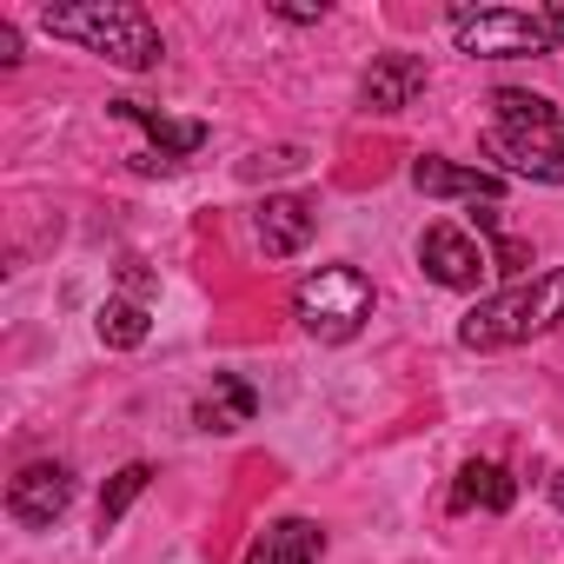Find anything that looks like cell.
<instances>
[{"mask_svg":"<svg viewBox=\"0 0 564 564\" xmlns=\"http://www.w3.org/2000/svg\"><path fill=\"white\" fill-rule=\"evenodd\" d=\"M41 28H47L54 41H74V47H87V54L127 67V74H147V67H160V54H166L153 14L133 8V0H74V8H41Z\"/></svg>","mask_w":564,"mask_h":564,"instance_id":"obj_1","label":"cell"},{"mask_svg":"<svg viewBox=\"0 0 564 564\" xmlns=\"http://www.w3.org/2000/svg\"><path fill=\"white\" fill-rule=\"evenodd\" d=\"M551 326H564V265L531 272V279H518V286L478 300L458 319V346L465 352H498V346H524V339H538Z\"/></svg>","mask_w":564,"mask_h":564,"instance_id":"obj_2","label":"cell"},{"mask_svg":"<svg viewBox=\"0 0 564 564\" xmlns=\"http://www.w3.org/2000/svg\"><path fill=\"white\" fill-rule=\"evenodd\" d=\"M372 279L359 272V265H319V272H306L300 279V293H293V319L319 339V346H346V339H359L366 333V319H372Z\"/></svg>","mask_w":564,"mask_h":564,"instance_id":"obj_3","label":"cell"},{"mask_svg":"<svg viewBox=\"0 0 564 564\" xmlns=\"http://www.w3.org/2000/svg\"><path fill=\"white\" fill-rule=\"evenodd\" d=\"M445 28H452L458 54H471V61L551 54V28H544V14H524V8H452Z\"/></svg>","mask_w":564,"mask_h":564,"instance_id":"obj_4","label":"cell"},{"mask_svg":"<svg viewBox=\"0 0 564 564\" xmlns=\"http://www.w3.org/2000/svg\"><path fill=\"white\" fill-rule=\"evenodd\" d=\"M485 153L518 173V180H538V186H564V113L557 120H538V127H491L485 133Z\"/></svg>","mask_w":564,"mask_h":564,"instance_id":"obj_5","label":"cell"},{"mask_svg":"<svg viewBox=\"0 0 564 564\" xmlns=\"http://www.w3.org/2000/svg\"><path fill=\"white\" fill-rule=\"evenodd\" d=\"M419 265H425V279L432 286H445V293H478V279L491 272V252L465 232V226H425L419 232Z\"/></svg>","mask_w":564,"mask_h":564,"instance_id":"obj_6","label":"cell"},{"mask_svg":"<svg viewBox=\"0 0 564 564\" xmlns=\"http://www.w3.org/2000/svg\"><path fill=\"white\" fill-rule=\"evenodd\" d=\"M67 505H74V471L54 465V458L21 465L14 485H8V518H14L21 531H54V524L67 518Z\"/></svg>","mask_w":564,"mask_h":564,"instance_id":"obj_7","label":"cell"},{"mask_svg":"<svg viewBox=\"0 0 564 564\" xmlns=\"http://www.w3.org/2000/svg\"><path fill=\"white\" fill-rule=\"evenodd\" d=\"M252 226H259L265 259H300L313 246V232H319V206L306 193H265V206H259Z\"/></svg>","mask_w":564,"mask_h":564,"instance_id":"obj_8","label":"cell"},{"mask_svg":"<svg viewBox=\"0 0 564 564\" xmlns=\"http://www.w3.org/2000/svg\"><path fill=\"white\" fill-rule=\"evenodd\" d=\"M412 186L432 193V199H471V206L485 199V206H498L505 173H498V166H458V160L425 153V160H412Z\"/></svg>","mask_w":564,"mask_h":564,"instance_id":"obj_9","label":"cell"},{"mask_svg":"<svg viewBox=\"0 0 564 564\" xmlns=\"http://www.w3.org/2000/svg\"><path fill=\"white\" fill-rule=\"evenodd\" d=\"M419 94H425V61L419 54H379L366 67V80H359L366 113H405Z\"/></svg>","mask_w":564,"mask_h":564,"instance_id":"obj_10","label":"cell"},{"mask_svg":"<svg viewBox=\"0 0 564 564\" xmlns=\"http://www.w3.org/2000/svg\"><path fill=\"white\" fill-rule=\"evenodd\" d=\"M319 557H326V531H319L313 518H272V524L246 544L239 564H319Z\"/></svg>","mask_w":564,"mask_h":564,"instance_id":"obj_11","label":"cell"},{"mask_svg":"<svg viewBox=\"0 0 564 564\" xmlns=\"http://www.w3.org/2000/svg\"><path fill=\"white\" fill-rule=\"evenodd\" d=\"M511 511L518 505V478L505 471V465H491V458H471V465H458V485H452V511Z\"/></svg>","mask_w":564,"mask_h":564,"instance_id":"obj_12","label":"cell"},{"mask_svg":"<svg viewBox=\"0 0 564 564\" xmlns=\"http://www.w3.org/2000/svg\"><path fill=\"white\" fill-rule=\"evenodd\" d=\"M113 113H120V120H133V127H147V140L160 147V160H166V166L206 147V127H199V120H166V113H153V107H140V100H113Z\"/></svg>","mask_w":564,"mask_h":564,"instance_id":"obj_13","label":"cell"},{"mask_svg":"<svg viewBox=\"0 0 564 564\" xmlns=\"http://www.w3.org/2000/svg\"><path fill=\"white\" fill-rule=\"evenodd\" d=\"M252 412H259V392H252L246 379L219 372L213 392L193 405V425H199V432H239V425H252Z\"/></svg>","mask_w":564,"mask_h":564,"instance_id":"obj_14","label":"cell"},{"mask_svg":"<svg viewBox=\"0 0 564 564\" xmlns=\"http://www.w3.org/2000/svg\"><path fill=\"white\" fill-rule=\"evenodd\" d=\"M94 333H100V346L133 352V346H147L153 319H147V306H140V300H107V306L94 313Z\"/></svg>","mask_w":564,"mask_h":564,"instance_id":"obj_15","label":"cell"},{"mask_svg":"<svg viewBox=\"0 0 564 564\" xmlns=\"http://www.w3.org/2000/svg\"><path fill=\"white\" fill-rule=\"evenodd\" d=\"M147 485H153V465H140V458H133V465H120V471L107 478V491H100V531H113V524L140 505V491H147Z\"/></svg>","mask_w":564,"mask_h":564,"instance_id":"obj_16","label":"cell"},{"mask_svg":"<svg viewBox=\"0 0 564 564\" xmlns=\"http://www.w3.org/2000/svg\"><path fill=\"white\" fill-rule=\"evenodd\" d=\"M491 107H498V120H505V127H538V120H557V107H551L544 94H524V87H498V94H491Z\"/></svg>","mask_w":564,"mask_h":564,"instance_id":"obj_17","label":"cell"},{"mask_svg":"<svg viewBox=\"0 0 564 564\" xmlns=\"http://www.w3.org/2000/svg\"><path fill=\"white\" fill-rule=\"evenodd\" d=\"M293 166H306V153H300V147H272V153H252L239 173H246V180H259V173H293Z\"/></svg>","mask_w":564,"mask_h":564,"instance_id":"obj_18","label":"cell"},{"mask_svg":"<svg viewBox=\"0 0 564 564\" xmlns=\"http://www.w3.org/2000/svg\"><path fill=\"white\" fill-rule=\"evenodd\" d=\"M272 14L293 21V28H319V21H326V8H300V0H272Z\"/></svg>","mask_w":564,"mask_h":564,"instance_id":"obj_19","label":"cell"},{"mask_svg":"<svg viewBox=\"0 0 564 564\" xmlns=\"http://www.w3.org/2000/svg\"><path fill=\"white\" fill-rule=\"evenodd\" d=\"M14 61H21V34L0 21V67H14Z\"/></svg>","mask_w":564,"mask_h":564,"instance_id":"obj_20","label":"cell"},{"mask_svg":"<svg viewBox=\"0 0 564 564\" xmlns=\"http://www.w3.org/2000/svg\"><path fill=\"white\" fill-rule=\"evenodd\" d=\"M544 28H551V47L564 54V8H551V14H544Z\"/></svg>","mask_w":564,"mask_h":564,"instance_id":"obj_21","label":"cell"},{"mask_svg":"<svg viewBox=\"0 0 564 564\" xmlns=\"http://www.w3.org/2000/svg\"><path fill=\"white\" fill-rule=\"evenodd\" d=\"M551 505H557V511H564V471H557V478H551Z\"/></svg>","mask_w":564,"mask_h":564,"instance_id":"obj_22","label":"cell"}]
</instances>
